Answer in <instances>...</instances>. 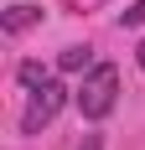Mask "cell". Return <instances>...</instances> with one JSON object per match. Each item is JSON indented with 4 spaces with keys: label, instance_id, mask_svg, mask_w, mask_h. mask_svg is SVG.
Here are the masks:
<instances>
[{
    "label": "cell",
    "instance_id": "obj_1",
    "mask_svg": "<svg viewBox=\"0 0 145 150\" xmlns=\"http://www.w3.org/2000/svg\"><path fill=\"white\" fill-rule=\"evenodd\" d=\"M72 104H78L83 119H109L114 104H119V67L114 62H93L83 73V83H78V93H72Z\"/></svg>",
    "mask_w": 145,
    "mask_h": 150
},
{
    "label": "cell",
    "instance_id": "obj_2",
    "mask_svg": "<svg viewBox=\"0 0 145 150\" xmlns=\"http://www.w3.org/2000/svg\"><path fill=\"white\" fill-rule=\"evenodd\" d=\"M62 104H68V88H62V83H52V78H47L42 88H31L26 114H21V135H42L47 124L62 114Z\"/></svg>",
    "mask_w": 145,
    "mask_h": 150
},
{
    "label": "cell",
    "instance_id": "obj_3",
    "mask_svg": "<svg viewBox=\"0 0 145 150\" xmlns=\"http://www.w3.org/2000/svg\"><path fill=\"white\" fill-rule=\"evenodd\" d=\"M36 21H42V11H36V5H11V11L0 16V31H5V36H21V31L36 26Z\"/></svg>",
    "mask_w": 145,
    "mask_h": 150
},
{
    "label": "cell",
    "instance_id": "obj_4",
    "mask_svg": "<svg viewBox=\"0 0 145 150\" xmlns=\"http://www.w3.org/2000/svg\"><path fill=\"white\" fill-rule=\"evenodd\" d=\"M57 67L62 73H88V67H93V47H68L57 57Z\"/></svg>",
    "mask_w": 145,
    "mask_h": 150
},
{
    "label": "cell",
    "instance_id": "obj_5",
    "mask_svg": "<svg viewBox=\"0 0 145 150\" xmlns=\"http://www.w3.org/2000/svg\"><path fill=\"white\" fill-rule=\"evenodd\" d=\"M16 78H21L26 88H42V83H47V73H42V62H21V67H16Z\"/></svg>",
    "mask_w": 145,
    "mask_h": 150
},
{
    "label": "cell",
    "instance_id": "obj_6",
    "mask_svg": "<svg viewBox=\"0 0 145 150\" xmlns=\"http://www.w3.org/2000/svg\"><path fill=\"white\" fill-rule=\"evenodd\" d=\"M119 26H145V0H135L130 11H119Z\"/></svg>",
    "mask_w": 145,
    "mask_h": 150
},
{
    "label": "cell",
    "instance_id": "obj_7",
    "mask_svg": "<svg viewBox=\"0 0 145 150\" xmlns=\"http://www.w3.org/2000/svg\"><path fill=\"white\" fill-rule=\"evenodd\" d=\"M78 150H104V140H99V135H83V145H78Z\"/></svg>",
    "mask_w": 145,
    "mask_h": 150
},
{
    "label": "cell",
    "instance_id": "obj_8",
    "mask_svg": "<svg viewBox=\"0 0 145 150\" xmlns=\"http://www.w3.org/2000/svg\"><path fill=\"white\" fill-rule=\"evenodd\" d=\"M140 67H145V42H140Z\"/></svg>",
    "mask_w": 145,
    "mask_h": 150
}]
</instances>
